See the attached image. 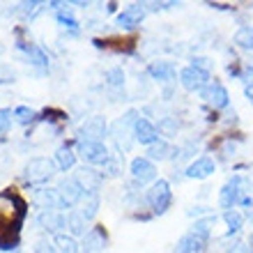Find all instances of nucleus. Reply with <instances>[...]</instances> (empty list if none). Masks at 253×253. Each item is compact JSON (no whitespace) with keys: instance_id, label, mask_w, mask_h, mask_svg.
Wrapping results in <instances>:
<instances>
[{"instance_id":"20","label":"nucleus","mask_w":253,"mask_h":253,"mask_svg":"<svg viewBox=\"0 0 253 253\" xmlns=\"http://www.w3.org/2000/svg\"><path fill=\"white\" fill-rule=\"evenodd\" d=\"M85 216L79 212V210H72V212L67 214V230L72 233V237H79V235H83L85 237Z\"/></svg>"},{"instance_id":"14","label":"nucleus","mask_w":253,"mask_h":253,"mask_svg":"<svg viewBox=\"0 0 253 253\" xmlns=\"http://www.w3.org/2000/svg\"><path fill=\"white\" fill-rule=\"evenodd\" d=\"M104 249H106V233H104V228H92L83 237L81 253H104Z\"/></svg>"},{"instance_id":"37","label":"nucleus","mask_w":253,"mask_h":253,"mask_svg":"<svg viewBox=\"0 0 253 253\" xmlns=\"http://www.w3.org/2000/svg\"><path fill=\"white\" fill-rule=\"evenodd\" d=\"M191 62H193L191 67H196V69H200V72H205V74L212 72V60H210V58H193Z\"/></svg>"},{"instance_id":"32","label":"nucleus","mask_w":253,"mask_h":253,"mask_svg":"<svg viewBox=\"0 0 253 253\" xmlns=\"http://www.w3.org/2000/svg\"><path fill=\"white\" fill-rule=\"evenodd\" d=\"M177 129H180V122L175 118H161L159 120V133H164V136H175Z\"/></svg>"},{"instance_id":"39","label":"nucleus","mask_w":253,"mask_h":253,"mask_svg":"<svg viewBox=\"0 0 253 253\" xmlns=\"http://www.w3.org/2000/svg\"><path fill=\"white\" fill-rule=\"evenodd\" d=\"M35 253H58V249H55L53 244H48V242H37Z\"/></svg>"},{"instance_id":"34","label":"nucleus","mask_w":253,"mask_h":253,"mask_svg":"<svg viewBox=\"0 0 253 253\" xmlns=\"http://www.w3.org/2000/svg\"><path fill=\"white\" fill-rule=\"evenodd\" d=\"M14 120L19 125H30L35 120V111H30L28 106H16L14 108Z\"/></svg>"},{"instance_id":"1","label":"nucleus","mask_w":253,"mask_h":253,"mask_svg":"<svg viewBox=\"0 0 253 253\" xmlns=\"http://www.w3.org/2000/svg\"><path fill=\"white\" fill-rule=\"evenodd\" d=\"M26 219V200L14 189H5L0 193V233H19Z\"/></svg>"},{"instance_id":"18","label":"nucleus","mask_w":253,"mask_h":253,"mask_svg":"<svg viewBox=\"0 0 253 253\" xmlns=\"http://www.w3.org/2000/svg\"><path fill=\"white\" fill-rule=\"evenodd\" d=\"M147 74L152 76L154 81H161V83H168V81L175 79V67L173 62H166V60H159V62H152L147 67Z\"/></svg>"},{"instance_id":"36","label":"nucleus","mask_w":253,"mask_h":253,"mask_svg":"<svg viewBox=\"0 0 253 253\" xmlns=\"http://www.w3.org/2000/svg\"><path fill=\"white\" fill-rule=\"evenodd\" d=\"M42 9V2H21L19 5V14L21 16H35Z\"/></svg>"},{"instance_id":"4","label":"nucleus","mask_w":253,"mask_h":253,"mask_svg":"<svg viewBox=\"0 0 253 253\" xmlns=\"http://www.w3.org/2000/svg\"><path fill=\"white\" fill-rule=\"evenodd\" d=\"M76 150L83 157V161L87 164H106L111 157H108V150L104 143H94V140H79L76 143Z\"/></svg>"},{"instance_id":"17","label":"nucleus","mask_w":253,"mask_h":253,"mask_svg":"<svg viewBox=\"0 0 253 253\" xmlns=\"http://www.w3.org/2000/svg\"><path fill=\"white\" fill-rule=\"evenodd\" d=\"M145 5H138V2H133V5H129L125 9V12L118 16V26L122 28H136L143 21V16H145Z\"/></svg>"},{"instance_id":"6","label":"nucleus","mask_w":253,"mask_h":253,"mask_svg":"<svg viewBox=\"0 0 253 253\" xmlns=\"http://www.w3.org/2000/svg\"><path fill=\"white\" fill-rule=\"evenodd\" d=\"M55 191H58V198H60V205L62 207H74L81 198H83V193H85L79 182L69 180V177L58 182V189H55Z\"/></svg>"},{"instance_id":"19","label":"nucleus","mask_w":253,"mask_h":253,"mask_svg":"<svg viewBox=\"0 0 253 253\" xmlns=\"http://www.w3.org/2000/svg\"><path fill=\"white\" fill-rule=\"evenodd\" d=\"M35 203L42 207V212L62 207L60 205V198H58V191H55V189H40V191L35 193Z\"/></svg>"},{"instance_id":"9","label":"nucleus","mask_w":253,"mask_h":253,"mask_svg":"<svg viewBox=\"0 0 253 253\" xmlns=\"http://www.w3.org/2000/svg\"><path fill=\"white\" fill-rule=\"evenodd\" d=\"M180 81L182 85L187 87L189 92H196V90H203V87L207 85V81H210V74L200 72V69H196V67H184L180 72Z\"/></svg>"},{"instance_id":"21","label":"nucleus","mask_w":253,"mask_h":253,"mask_svg":"<svg viewBox=\"0 0 253 253\" xmlns=\"http://www.w3.org/2000/svg\"><path fill=\"white\" fill-rule=\"evenodd\" d=\"M55 164H58L60 170H69V168H74V164H76V154H74L72 147L69 145L58 147V150H55Z\"/></svg>"},{"instance_id":"38","label":"nucleus","mask_w":253,"mask_h":253,"mask_svg":"<svg viewBox=\"0 0 253 253\" xmlns=\"http://www.w3.org/2000/svg\"><path fill=\"white\" fill-rule=\"evenodd\" d=\"M104 170H106L111 177H115V175H120V166H118V161L115 159H108L106 164H104Z\"/></svg>"},{"instance_id":"11","label":"nucleus","mask_w":253,"mask_h":253,"mask_svg":"<svg viewBox=\"0 0 253 253\" xmlns=\"http://www.w3.org/2000/svg\"><path fill=\"white\" fill-rule=\"evenodd\" d=\"M133 136H136L140 145H154L159 140V129L145 118H138L136 125H133Z\"/></svg>"},{"instance_id":"3","label":"nucleus","mask_w":253,"mask_h":253,"mask_svg":"<svg viewBox=\"0 0 253 253\" xmlns=\"http://www.w3.org/2000/svg\"><path fill=\"white\" fill-rule=\"evenodd\" d=\"M147 200L152 205L154 214H164L170 207V200H173V193H170V184L166 180L154 182V187L147 191Z\"/></svg>"},{"instance_id":"31","label":"nucleus","mask_w":253,"mask_h":253,"mask_svg":"<svg viewBox=\"0 0 253 253\" xmlns=\"http://www.w3.org/2000/svg\"><path fill=\"white\" fill-rule=\"evenodd\" d=\"M19 247V233H0V251H14Z\"/></svg>"},{"instance_id":"22","label":"nucleus","mask_w":253,"mask_h":253,"mask_svg":"<svg viewBox=\"0 0 253 253\" xmlns=\"http://www.w3.org/2000/svg\"><path fill=\"white\" fill-rule=\"evenodd\" d=\"M203 249H205V242L196 240L193 235H184V237H180V242H177L175 253H203Z\"/></svg>"},{"instance_id":"15","label":"nucleus","mask_w":253,"mask_h":253,"mask_svg":"<svg viewBox=\"0 0 253 253\" xmlns=\"http://www.w3.org/2000/svg\"><path fill=\"white\" fill-rule=\"evenodd\" d=\"M101 173H97V170H92V168H79V173H76V182H79L81 187H83V191L85 193H97V189L101 187Z\"/></svg>"},{"instance_id":"28","label":"nucleus","mask_w":253,"mask_h":253,"mask_svg":"<svg viewBox=\"0 0 253 253\" xmlns=\"http://www.w3.org/2000/svg\"><path fill=\"white\" fill-rule=\"evenodd\" d=\"M168 152H170V145H168L166 140H157L154 145H150V150H147V159L150 161H161L166 159Z\"/></svg>"},{"instance_id":"8","label":"nucleus","mask_w":253,"mask_h":253,"mask_svg":"<svg viewBox=\"0 0 253 253\" xmlns=\"http://www.w3.org/2000/svg\"><path fill=\"white\" fill-rule=\"evenodd\" d=\"M200 97L210 104V106L214 108H226L228 106V101H230V94H228V90L221 83H207L203 90H200Z\"/></svg>"},{"instance_id":"13","label":"nucleus","mask_w":253,"mask_h":253,"mask_svg":"<svg viewBox=\"0 0 253 253\" xmlns=\"http://www.w3.org/2000/svg\"><path fill=\"white\" fill-rule=\"evenodd\" d=\"M40 226L46 230V233H53V235H60L62 228H67V216L60 214L58 210H46V212L40 214Z\"/></svg>"},{"instance_id":"10","label":"nucleus","mask_w":253,"mask_h":253,"mask_svg":"<svg viewBox=\"0 0 253 253\" xmlns=\"http://www.w3.org/2000/svg\"><path fill=\"white\" fill-rule=\"evenodd\" d=\"M242 177H237L235 175L233 180H228L226 184H223V189H221V193H219V205L221 207H226V212L228 210H233V205L235 203H240V193H242Z\"/></svg>"},{"instance_id":"16","label":"nucleus","mask_w":253,"mask_h":253,"mask_svg":"<svg viewBox=\"0 0 253 253\" xmlns=\"http://www.w3.org/2000/svg\"><path fill=\"white\" fill-rule=\"evenodd\" d=\"M214 170H216L214 159H210V157H200V159H196L191 166L187 168V177H191V180H205V177H210Z\"/></svg>"},{"instance_id":"23","label":"nucleus","mask_w":253,"mask_h":253,"mask_svg":"<svg viewBox=\"0 0 253 253\" xmlns=\"http://www.w3.org/2000/svg\"><path fill=\"white\" fill-rule=\"evenodd\" d=\"M19 48H21V51H26L28 58H30V62H33V65H42V67H46V65H48L46 53H44L42 48H37L35 44H26V42H19Z\"/></svg>"},{"instance_id":"35","label":"nucleus","mask_w":253,"mask_h":253,"mask_svg":"<svg viewBox=\"0 0 253 253\" xmlns=\"http://www.w3.org/2000/svg\"><path fill=\"white\" fill-rule=\"evenodd\" d=\"M12 118H14V113L9 111V108H0V133L9 131V126H12Z\"/></svg>"},{"instance_id":"2","label":"nucleus","mask_w":253,"mask_h":253,"mask_svg":"<svg viewBox=\"0 0 253 253\" xmlns=\"http://www.w3.org/2000/svg\"><path fill=\"white\" fill-rule=\"evenodd\" d=\"M53 161L48 159H30L26 164V168H23V180L30 182V184H42V182H48L51 177H53Z\"/></svg>"},{"instance_id":"12","label":"nucleus","mask_w":253,"mask_h":253,"mask_svg":"<svg viewBox=\"0 0 253 253\" xmlns=\"http://www.w3.org/2000/svg\"><path fill=\"white\" fill-rule=\"evenodd\" d=\"M131 177L140 184H145V182H152L157 177V168L154 164L147 157H138V159L131 161Z\"/></svg>"},{"instance_id":"24","label":"nucleus","mask_w":253,"mask_h":253,"mask_svg":"<svg viewBox=\"0 0 253 253\" xmlns=\"http://www.w3.org/2000/svg\"><path fill=\"white\" fill-rule=\"evenodd\" d=\"M214 221H216V216H207L205 221H196L191 226V230H189V235H193L200 242H207L210 240V226H212Z\"/></svg>"},{"instance_id":"7","label":"nucleus","mask_w":253,"mask_h":253,"mask_svg":"<svg viewBox=\"0 0 253 253\" xmlns=\"http://www.w3.org/2000/svg\"><path fill=\"white\" fill-rule=\"evenodd\" d=\"M106 120L104 115H92L87 118L83 125H81L79 133H81V140H94V143H101V138L106 136Z\"/></svg>"},{"instance_id":"26","label":"nucleus","mask_w":253,"mask_h":253,"mask_svg":"<svg viewBox=\"0 0 253 253\" xmlns=\"http://www.w3.org/2000/svg\"><path fill=\"white\" fill-rule=\"evenodd\" d=\"M223 221L228 223V235L240 233L242 226H244V216H242L237 210H228V212L223 214Z\"/></svg>"},{"instance_id":"27","label":"nucleus","mask_w":253,"mask_h":253,"mask_svg":"<svg viewBox=\"0 0 253 253\" xmlns=\"http://www.w3.org/2000/svg\"><path fill=\"white\" fill-rule=\"evenodd\" d=\"M97 210H99V193H85V205L81 210V214L85 216V221L94 219V216H97Z\"/></svg>"},{"instance_id":"25","label":"nucleus","mask_w":253,"mask_h":253,"mask_svg":"<svg viewBox=\"0 0 253 253\" xmlns=\"http://www.w3.org/2000/svg\"><path fill=\"white\" fill-rule=\"evenodd\" d=\"M233 42H235V44H237L240 48H244V51H253V28H251V26L240 28V30L235 33Z\"/></svg>"},{"instance_id":"30","label":"nucleus","mask_w":253,"mask_h":253,"mask_svg":"<svg viewBox=\"0 0 253 253\" xmlns=\"http://www.w3.org/2000/svg\"><path fill=\"white\" fill-rule=\"evenodd\" d=\"M55 244H58L60 253H79V244L72 235H55Z\"/></svg>"},{"instance_id":"33","label":"nucleus","mask_w":253,"mask_h":253,"mask_svg":"<svg viewBox=\"0 0 253 253\" xmlns=\"http://www.w3.org/2000/svg\"><path fill=\"white\" fill-rule=\"evenodd\" d=\"M106 83L111 87H122V85H125V72H122L120 67L108 69V72H106Z\"/></svg>"},{"instance_id":"5","label":"nucleus","mask_w":253,"mask_h":253,"mask_svg":"<svg viewBox=\"0 0 253 253\" xmlns=\"http://www.w3.org/2000/svg\"><path fill=\"white\" fill-rule=\"evenodd\" d=\"M136 120H138V113H136V111H126L120 120L113 125V138L120 150H129V147H131V140L126 138V133H129V129H133Z\"/></svg>"},{"instance_id":"29","label":"nucleus","mask_w":253,"mask_h":253,"mask_svg":"<svg viewBox=\"0 0 253 253\" xmlns=\"http://www.w3.org/2000/svg\"><path fill=\"white\" fill-rule=\"evenodd\" d=\"M55 19H58V23L60 26H65V28H69V30H76L79 28V21L74 19V14H72V9L67 5H62L58 12H55Z\"/></svg>"}]
</instances>
